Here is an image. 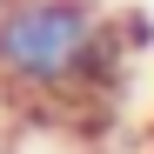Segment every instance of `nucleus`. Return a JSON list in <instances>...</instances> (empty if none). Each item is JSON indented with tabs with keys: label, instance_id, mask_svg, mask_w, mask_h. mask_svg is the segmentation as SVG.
Instances as JSON below:
<instances>
[{
	"label": "nucleus",
	"instance_id": "1",
	"mask_svg": "<svg viewBox=\"0 0 154 154\" xmlns=\"http://www.w3.org/2000/svg\"><path fill=\"white\" fill-rule=\"evenodd\" d=\"M121 20L94 0H0V94L27 107H81L114 87Z\"/></svg>",
	"mask_w": 154,
	"mask_h": 154
}]
</instances>
